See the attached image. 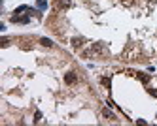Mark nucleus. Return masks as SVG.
Here are the masks:
<instances>
[{
  "label": "nucleus",
  "mask_w": 157,
  "mask_h": 126,
  "mask_svg": "<svg viewBox=\"0 0 157 126\" xmlns=\"http://www.w3.org/2000/svg\"><path fill=\"white\" fill-rule=\"evenodd\" d=\"M40 43H42V45H45V47H51V45H53V41H51V40H47V38H42V40H40Z\"/></svg>",
  "instance_id": "20e7f679"
},
{
  "label": "nucleus",
  "mask_w": 157,
  "mask_h": 126,
  "mask_svg": "<svg viewBox=\"0 0 157 126\" xmlns=\"http://www.w3.org/2000/svg\"><path fill=\"white\" fill-rule=\"evenodd\" d=\"M76 79H78V77H76V73H72V72L64 75V81H66L68 85H72V83H76Z\"/></svg>",
  "instance_id": "f257e3e1"
},
{
  "label": "nucleus",
  "mask_w": 157,
  "mask_h": 126,
  "mask_svg": "<svg viewBox=\"0 0 157 126\" xmlns=\"http://www.w3.org/2000/svg\"><path fill=\"white\" fill-rule=\"evenodd\" d=\"M102 115H104V117H108V119H114V113L108 111V109H102Z\"/></svg>",
  "instance_id": "423d86ee"
},
{
  "label": "nucleus",
  "mask_w": 157,
  "mask_h": 126,
  "mask_svg": "<svg viewBox=\"0 0 157 126\" xmlns=\"http://www.w3.org/2000/svg\"><path fill=\"white\" fill-rule=\"evenodd\" d=\"M100 83H102L104 87H110V79H108V77H102V79H100Z\"/></svg>",
  "instance_id": "0eeeda50"
},
{
  "label": "nucleus",
  "mask_w": 157,
  "mask_h": 126,
  "mask_svg": "<svg viewBox=\"0 0 157 126\" xmlns=\"http://www.w3.org/2000/svg\"><path fill=\"white\" fill-rule=\"evenodd\" d=\"M138 79H140L142 83H148V81H150V75H144V73H138Z\"/></svg>",
  "instance_id": "39448f33"
},
{
  "label": "nucleus",
  "mask_w": 157,
  "mask_h": 126,
  "mask_svg": "<svg viewBox=\"0 0 157 126\" xmlns=\"http://www.w3.org/2000/svg\"><path fill=\"white\" fill-rule=\"evenodd\" d=\"M72 45H74V49H80L81 45H83V40H81V38H74V40H72Z\"/></svg>",
  "instance_id": "7ed1b4c3"
},
{
  "label": "nucleus",
  "mask_w": 157,
  "mask_h": 126,
  "mask_svg": "<svg viewBox=\"0 0 157 126\" xmlns=\"http://www.w3.org/2000/svg\"><path fill=\"white\" fill-rule=\"evenodd\" d=\"M70 6V0H57V8L59 9H66Z\"/></svg>",
  "instance_id": "f03ea898"
},
{
  "label": "nucleus",
  "mask_w": 157,
  "mask_h": 126,
  "mask_svg": "<svg viewBox=\"0 0 157 126\" xmlns=\"http://www.w3.org/2000/svg\"><path fill=\"white\" fill-rule=\"evenodd\" d=\"M152 2H157V0H152Z\"/></svg>",
  "instance_id": "6e6552de"
}]
</instances>
